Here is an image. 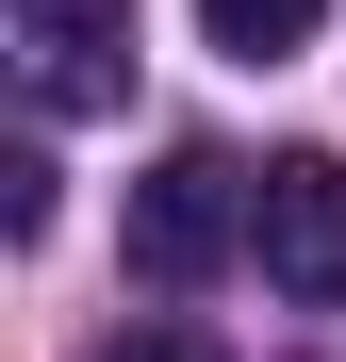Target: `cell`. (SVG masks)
I'll return each mask as SVG.
<instances>
[{"label": "cell", "mask_w": 346, "mask_h": 362, "mask_svg": "<svg viewBox=\"0 0 346 362\" xmlns=\"http://www.w3.org/2000/svg\"><path fill=\"white\" fill-rule=\"evenodd\" d=\"M99 362H231V346H214V329H115Z\"/></svg>", "instance_id": "5b68a950"}, {"label": "cell", "mask_w": 346, "mask_h": 362, "mask_svg": "<svg viewBox=\"0 0 346 362\" xmlns=\"http://www.w3.org/2000/svg\"><path fill=\"white\" fill-rule=\"evenodd\" d=\"M248 247H264V280L297 313H346V165L330 148H280L248 181Z\"/></svg>", "instance_id": "7a4b0ae2"}, {"label": "cell", "mask_w": 346, "mask_h": 362, "mask_svg": "<svg viewBox=\"0 0 346 362\" xmlns=\"http://www.w3.org/2000/svg\"><path fill=\"white\" fill-rule=\"evenodd\" d=\"M313 17H330V0H198V33L231 49V66H297V49H313Z\"/></svg>", "instance_id": "277c9868"}, {"label": "cell", "mask_w": 346, "mask_h": 362, "mask_svg": "<svg viewBox=\"0 0 346 362\" xmlns=\"http://www.w3.org/2000/svg\"><path fill=\"white\" fill-rule=\"evenodd\" d=\"M0 49H17L33 115H99V99H132V0H0Z\"/></svg>", "instance_id": "3957f363"}, {"label": "cell", "mask_w": 346, "mask_h": 362, "mask_svg": "<svg viewBox=\"0 0 346 362\" xmlns=\"http://www.w3.org/2000/svg\"><path fill=\"white\" fill-rule=\"evenodd\" d=\"M231 247H248V165L231 148H165L149 181H132V280H214Z\"/></svg>", "instance_id": "6da1fadb"}]
</instances>
